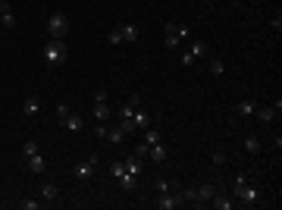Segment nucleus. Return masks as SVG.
<instances>
[{
  "instance_id": "1",
  "label": "nucleus",
  "mask_w": 282,
  "mask_h": 210,
  "mask_svg": "<svg viewBox=\"0 0 282 210\" xmlns=\"http://www.w3.org/2000/svg\"><path fill=\"white\" fill-rule=\"evenodd\" d=\"M232 194L238 198V204H244V207H254L257 201H260V192H257L254 185H248V172H238V176H235Z\"/></svg>"
},
{
  "instance_id": "2",
  "label": "nucleus",
  "mask_w": 282,
  "mask_h": 210,
  "mask_svg": "<svg viewBox=\"0 0 282 210\" xmlns=\"http://www.w3.org/2000/svg\"><path fill=\"white\" fill-rule=\"evenodd\" d=\"M66 56H69V48H66L63 38H50V41H47V48L41 50V60L47 66H60V63H66Z\"/></svg>"
},
{
  "instance_id": "3",
  "label": "nucleus",
  "mask_w": 282,
  "mask_h": 210,
  "mask_svg": "<svg viewBox=\"0 0 282 210\" xmlns=\"http://www.w3.org/2000/svg\"><path fill=\"white\" fill-rule=\"evenodd\" d=\"M66 32H69V16L63 10L50 13V19H47V34H50V38H66Z\"/></svg>"
},
{
  "instance_id": "4",
  "label": "nucleus",
  "mask_w": 282,
  "mask_h": 210,
  "mask_svg": "<svg viewBox=\"0 0 282 210\" xmlns=\"http://www.w3.org/2000/svg\"><path fill=\"white\" fill-rule=\"evenodd\" d=\"M207 54H210V44H207V41H194L192 48L182 54V66H194L198 60H204Z\"/></svg>"
},
{
  "instance_id": "5",
  "label": "nucleus",
  "mask_w": 282,
  "mask_h": 210,
  "mask_svg": "<svg viewBox=\"0 0 282 210\" xmlns=\"http://www.w3.org/2000/svg\"><path fill=\"white\" fill-rule=\"evenodd\" d=\"M113 116V110H110V104H107V91H98V94H94V120L98 122H107Z\"/></svg>"
},
{
  "instance_id": "6",
  "label": "nucleus",
  "mask_w": 282,
  "mask_h": 210,
  "mask_svg": "<svg viewBox=\"0 0 282 210\" xmlns=\"http://www.w3.org/2000/svg\"><path fill=\"white\" fill-rule=\"evenodd\" d=\"M163 32H166V38H163V48L166 50H179V26H176V22H166V26H163Z\"/></svg>"
},
{
  "instance_id": "7",
  "label": "nucleus",
  "mask_w": 282,
  "mask_h": 210,
  "mask_svg": "<svg viewBox=\"0 0 282 210\" xmlns=\"http://www.w3.org/2000/svg\"><path fill=\"white\" fill-rule=\"evenodd\" d=\"M0 26L4 28H16V13L10 0H0Z\"/></svg>"
},
{
  "instance_id": "8",
  "label": "nucleus",
  "mask_w": 282,
  "mask_h": 210,
  "mask_svg": "<svg viewBox=\"0 0 282 210\" xmlns=\"http://www.w3.org/2000/svg\"><path fill=\"white\" fill-rule=\"evenodd\" d=\"M148 157H150V163H166V157H170V148L163 144V138L157 144H148Z\"/></svg>"
},
{
  "instance_id": "9",
  "label": "nucleus",
  "mask_w": 282,
  "mask_h": 210,
  "mask_svg": "<svg viewBox=\"0 0 282 210\" xmlns=\"http://www.w3.org/2000/svg\"><path fill=\"white\" fill-rule=\"evenodd\" d=\"M141 107V94H128V100L122 104V110H120V122H126V120H132V113Z\"/></svg>"
},
{
  "instance_id": "10",
  "label": "nucleus",
  "mask_w": 282,
  "mask_h": 210,
  "mask_svg": "<svg viewBox=\"0 0 282 210\" xmlns=\"http://www.w3.org/2000/svg\"><path fill=\"white\" fill-rule=\"evenodd\" d=\"M94 170H98V157H88V160H82L78 166H76V176L78 179H91Z\"/></svg>"
},
{
  "instance_id": "11",
  "label": "nucleus",
  "mask_w": 282,
  "mask_h": 210,
  "mask_svg": "<svg viewBox=\"0 0 282 210\" xmlns=\"http://www.w3.org/2000/svg\"><path fill=\"white\" fill-rule=\"evenodd\" d=\"M60 126H63V129H69V132H82V129H85V120H82L78 113H69V116H63V120H60Z\"/></svg>"
},
{
  "instance_id": "12",
  "label": "nucleus",
  "mask_w": 282,
  "mask_h": 210,
  "mask_svg": "<svg viewBox=\"0 0 282 210\" xmlns=\"http://www.w3.org/2000/svg\"><path fill=\"white\" fill-rule=\"evenodd\" d=\"M276 107H273V104H266V107H260V104H257V110H254V116H257V120H260V122H273L276 120Z\"/></svg>"
},
{
  "instance_id": "13",
  "label": "nucleus",
  "mask_w": 282,
  "mask_h": 210,
  "mask_svg": "<svg viewBox=\"0 0 282 210\" xmlns=\"http://www.w3.org/2000/svg\"><path fill=\"white\" fill-rule=\"evenodd\" d=\"M122 163H126V172H132V176H141V170H144V160L135 157V154H128Z\"/></svg>"
},
{
  "instance_id": "14",
  "label": "nucleus",
  "mask_w": 282,
  "mask_h": 210,
  "mask_svg": "<svg viewBox=\"0 0 282 210\" xmlns=\"http://www.w3.org/2000/svg\"><path fill=\"white\" fill-rule=\"evenodd\" d=\"M194 194H198L194 207H201V204H210V198L216 194V188H214V185H201V188H194Z\"/></svg>"
},
{
  "instance_id": "15",
  "label": "nucleus",
  "mask_w": 282,
  "mask_h": 210,
  "mask_svg": "<svg viewBox=\"0 0 282 210\" xmlns=\"http://www.w3.org/2000/svg\"><path fill=\"white\" fill-rule=\"evenodd\" d=\"M207 69H210V76H222L226 72V63H222V56H210L207 54Z\"/></svg>"
},
{
  "instance_id": "16",
  "label": "nucleus",
  "mask_w": 282,
  "mask_h": 210,
  "mask_svg": "<svg viewBox=\"0 0 282 210\" xmlns=\"http://www.w3.org/2000/svg\"><path fill=\"white\" fill-rule=\"evenodd\" d=\"M210 207H216V210H232V207H235V201H229L226 194H220V192H216L214 198H210Z\"/></svg>"
},
{
  "instance_id": "17",
  "label": "nucleus",
  "mask_w": 282,
  "mask_h": 210,
  "mask_svg": "<svg viewBox=\"0 0 282 210\" xmlns=\"http://www.w3.org/2000/svg\"><path fill=\"white\" fill-rule=\"evenodd\" d=\"M26 163H28V170H32V172H44V170H47V160H44L41 154H32V157H26Z\"/></svg>"
},
{
  "instance_id": "18",
  "label": "nucleus",
  "mask_w": 282,
  "mask_h": 210,
  "mask_svg": "<svg viewBox=\"0 0 282 210\" xmlns=\"http://www.w3.org/2000/svg\"><path fill=\"white\" fill-rule=\"evenodd\" d=\"M148 122H150V116L138 107V110L132 113V126H135V132H138V129H148Z\"/></svg>"
},
{
  "instance_id": "19",
  "label": "nucleus",
  "mask_w": 282,
  "mask_h": 210,
  "mask_svg": "<svg viewBox=\"0 0 282 210\" xmlns=\"http://www.w3.org/2000/svg\"><path fill=\"white\" fill-rule=\"evenodd\" d=\"M104 142H110V144H122V142H126L122 126H116V129H107V138H104Z\"/></svg>"
},
{
  "instance_id": "20",
  "label": "nucleus",
  "mask_w": 282,
  "mask_h": 210,
  "mask_svg": "<svg viewBox=\"0 0 282 210\" xmlns=\"http://www.w3.org/2000/svg\"><path fill=\"white\" fill-rule=\"evenodd\" d=\"M116 182H120V188H122V192H132L135 185H138V176H132V172H122V176L116 179Z\"/></svg>"
},
{
  "instance_id": "21",
  "label": "nucleus",
  "mask_w": 282,
  "mask_h": 210,
  "mask_svg": "<svg viewBox=\"0 0 282 210\" xmlns=\"http://www.w3.org/2000/svg\"><path fill=\"white\" fill-rule=\"evenodd\" d=\"M41 113V98H28L26 100V116H38Z\"/></svg>"
},
{
  "instance_id": "22",
  "label": "nucleus",
  "mask_w": 282,
  "mask_h": 210,
  "mask_svg": "<svg viewBox=\"0 0 282 210\" xmlns=\"http://www.w3.org/2000/svg\"><path fill=\"white\" fill-rule=\"evenodd\" d=\"M138 34L141 32H138V26H132V22H126V26H122V38L126 41H138Z\"/></svg>"
},
{
  "instance_id": "23",
  "label": "nucleus",
  "mask_w": 282,
  "mask_h": 210,
  "mask_svg": "<svg viewBox=\"0 0 282 210\" xmlns=\"http://www.w3.org/2000/svg\"><path fill=\"white\" fill-rule=\"evenodd\" d=\"M172 188H179L172 179H157V182H154V192H157V194H160V192H172Z\"/></svg>"
},
{
  "instance_id": "24",
  "label": "nucleus",
  "mask_w": 282,
  "mask_h": 210,
  "mask_svg": "<svg viewBox=\"0 0 282 210\" xmlns=\"http://www.w3.org/2000/svg\"><path fill=\"white\" fill-rule=\"evenodd\" d=\"M235 110H238L242 116H254V110H257V100H242Z\"/></svg>"
},
{
  "instance_id": "25",
  "label": "nucleus",
  "mask_w": 282,
  "mask_h": 210,
  "mask_svg": "<svg viewBox=\"0 0 282 210\" xmlns=\"http://www.w3.org/2000/svg\"><path fill=\"white\" fill-rule=\"evenodd\" d=\"M210 160H214V166H226V150H220V148H214V150H210Z\"/></svg>"
},
{
  "instance_id": "26",
  "label": "nucleus",
  "mask_w": 282,
  "mask_h": 210,
  "mask_svg": "<svg viewBox=\"0 0 282 210\" xmlns=\"http://www.w3.org/2000/svg\"><path fill=\"white\" fill-rule=\"evenodd\" d=\"M107 41H110V44H122V41H126V38H122V26H113V28L107 32Z\"/></svg>"
},
{
  "instance_id": "27",
  "label": "nucleus",
  "mask_w": 282,
  "mask_h": 210,
  "mask_svg": "<svg viewBox=\"0 0 282 210\" xmlns=\"http://www.w3.org/2000/svg\"><path fill=\"white\" fill-rule=\"evenodd\" d=\"M41 198H47V201H56V198H60V188H56V185H50V182H47L44 188H41Z\"/></svg>"
},
{
  "instance_id": "28",
  "label": "nucleus",
  "mask_w": 282,
  "mask_h": 210,
  "mask_svg": "<svg viewBox=\"0 0 282 210\" xmlns=\"http://www.w3.org/2000/svg\"><path fill=\"white\" fill-rule=\"evenodd\" d=\"M122 172H126V163H122V160H113V163H110V176H113V179H120Z\"/></svg>"
},
{
  "instance_id": "29",
  "label": "nucleus",
  "mask_w": 282,
  "mask_h": 210,
  "mask_svg": "<svg viewBox=\"0 0 282 210\" xmlns=\"http://www.w3.org/2000/svg\"><path fill=\"white\" fill-rule=\"evenodd\" d=\"M244 148H248L251 154H257V150H260V138H257V135H248V138H244Z\"/></svg>"
},
{
  "instance_id": "30",
  "label": "nucleus",
  "mask_w": 282,
  "mask_h": 210,
  "mask_svg": "<svg viewBox=\"0 0 282 210\" xmlns=\"http://www.w3.org/2000/svg\"><path fill=\"white\" fill-rule=\"evenodd\" d=\"M157 142H160V132L148 126V129H144V144H157Z\"/></svg>"
},
{
  "instance_id": "31",
  "label": "nucleus",
  "mask_w": 282,
  "mask_h": 210,
  "mask_svg": "<svg viewBox=\"0 0 282 210\" xmlns=\"http://www.w3.org/2000/svg\"><path fill=\"white\" fill-rule=\"evenodd\" d=\"M32 154H38V142H26V144H22V157H32Z\"/></svg>"
},
{
  "instance_id": "32",
  "label": "nucleus",
  "mask_w": 282,
  "mask_h": 210,
  "mask_svg": "<svg viewBox=\"0 0 282 210\" xmlns=\"http://www.w3.org/2000/svg\"><path fill=\"white\" fill-rule=\"evenodd\" d=\"M69 113H72V110H69V104H66V100L56 104V120H63V116H69Z\"/></svg>"
},
{
  "instance_id": "33",
  "label": "nucleus",
  "mask_w": 282,
  "mask_h": 210,
  "mask_svg": "<svg viewBox=\"0 0 282 210\" xmlns=\"http://www.w3.org/2000/svg\"><path fill=\"white\" fill-rule=\"evenodd\" d=\"M132 154L144 160V157H148V144H144V142H141V144H135V148H132Z\"/></svg>"
},
{
  "instance_id": "34",
  "label": "nucleus",
  "mask_w": 282,
  "mask_h": 210,
  "mask_svg": "<svg viewBox=\"0 0 282 210\" xmlns=\"http://www.w3.org/2000/svg\"><path fill=\"white\" fill-rule=\"evenodd\" d=\"M94 135L104 142V138H107V122H98V126H94Z\"/></svg>"
},
{
  "instance_id": "35",
  "label": "nucleus",
  "mask_w": 282,
  "mask_h": 210,
  "mask_svg": "<svg viewBox=\"0 0 282 210\" xmlns=\"http://www.w3.org/2000/svg\"><path fill=\"white\" fill-rule=\"evenodd\" d=\"M19 207H22V210H38L41 201H19Z\"/></svg>"
},
{
  "instance_id": "36",
  "label": "nucleus",
  "mask_w": 282,
  "mask_h": 210,
  "mask_svg": "<svg viewBox=\"0 0 282 210\" xmlns=\"http://www.w3.org/2000/svg\"><path fill=\"white\" fill-rule=\"evenodd\" d=\"M270 26H273V32H276V34H279V32H282V16H279V13H276V16H273V22H270Z\"/></svg>"
}]
</instances>
